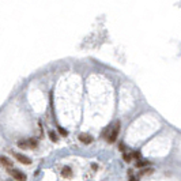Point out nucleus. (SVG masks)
Here are the masks:
<instances>
[{
    "mask_svg": "<svg viewBox=\"0 0 181 181\" xmlns=\"http://www.w3.org/2000/svg\"><path fill=\"white\" fill-rule=\"evenodd\" d=\"M14 157L17 158V161H19L21 163H23V165H30L32 163V159L29 158V157L23 155V154H18V153H14Z\"/></svg>",
    "mask_w": 181,
    "mask_h": 181,
    "instance_id": "3",
    "label": "nucleus"
},
{
    "mask_svg": "<svg viewBox=\"0 0 181 181\" xmlns=\"http://www.w3.org/2000/svg\"><path fill=\"white\" fill-rule=\"evenodd\" d=\"M59 132H60V135H63V136H67L68 135L67 129H64V128H61V127H59Z\"/></svg>",
    "mask_w": 181,
    "mask_h": 181,
    "instance_id": "12",
    "label": "nucleus"
},
{
    "mask_svg": "<svg viewBox=\"0 0 181 181\" xmlns=\"http://www.w3.org/2000/svg\"><path fill=\"white\" fill-rule=\"evenodd\" d=\"M10 174L12 176V178L17 181H26V174L22 173L19 169H10Z\"/></svg>",
    "mask_w": 181,
    "mask_h": 181,
    "instance_id": "2",
    "label": "nucleus"
},
{
    "mask_svg": "<svg viewBox=\"0 0 181 181\" xmlns=\"http://www.w3.org/2000/svg\"><path fill=\"white\" fill-rule=\"evenodd\" d=\"M49 138H50V140H52V142H57V140H59V138H57V135H56V132H53V131L49 132Z\"/></svg>",
    "mask_w": 181,
    "mask_h": 181,
    "instance_id": "9",
    "label": "nucleus"
},
{
    "mask_svg": "<svg viewBox=\"0 0 181 181\" xmlns=\"http://www.w3.org/2000/svg\"><path fill=\"white\" fill-rule=\"evenodd\" d=\"M61 176H63V177H65V178H70V177H71V176H72L71 167H68V166L63 167V169H61Z\"/></svg>",
    "mask_w": 181,
    "mask_h": 181,
    "instance_id": "5",
    "label": "nucleus"
},
{
    "mask_svg": "<svg viewBox=\"0 0 181 181\" xmlns=\"http://www.w3.org/2000/svg\"><path fill=\"white\" fill-rule=\"evenodd\" d=\"M131 159H132V154H127V153H125L124 154V161H125V162H131Z\"/></svg>",
    "mask_w": 181,
    "mask_h": 181,
    "instance_id": "13",
    "label": "nucleus"
},
{
    "mask_svg": "<svg viewBox=\"0 0 181 181\" xmlns=\"http://www.w3.org/2000/svg\"><path fill=\"white\" fill-rule=\"evenodd\" d=\"M120 150H121V151H124V150H125V146H124V143H120Z\"/></svg>",
    "mask_w": 181,
    "mask_h": 181,
    "instance_id": "14",
    "label": "nucleus"
},
{
    "mask_svg": "<svg viewBox=\"0 0 181 181\" xmlns=\"http://www.w3.org/2000/svg\"><path fill=\"white\" fill-rule=\"evenodd\" d=\"M1 163H3V166L8 167V170H10V167L12 166V162H11V161L8 159L7 157H1Z\"/></svg>",
    "mask_w": 181,
    "mask_h": 181,
    "instance_id": "6",
    "label": "nucleus"
},
{
    "mask_svg": "<svg viewBox=\"0 0 181 181\" xmlns=\"http://www.w3.org/2000/svg\"><path fill=\"white\" fill-rule=\"evenodd\" d=\"M18 146L21 147V149H29V147H30V144H29V139L27 140H19Z\"/></svg>",
    "mask_w": 181,
    "mask_h": 181,
    "instance_id": "8",
    "label": "nucleus"
},
{
    "mask_svg": "<svg viewBox=\"0 0 181 181\" xmlns=\"http://www.w3.org/2000/svg\"><path fill=\"white\" fill-rule=\"evenodd\" d=\"M147 173H153V169H150V167H144V169L140 172V176H143V174H147Z\"/></svg>",
    "mask_w": 181,
    "mask_h": 181,
    "instance_id": "10",
    "label": "nucleus"
},
{
    "mask_svg": "<svg viewBox=\"0 0 181 181\" xmlns=\"http://www.w3.org/2000/svg\"><path fill=\"white\" fill-rule=\"evenodd\" d=\"M91 167L94 169V170H97V169H98V166H97L96 163H91Z\"/></svg>",
    "mask_w": 181,
    "mask_h": 181,
    "instance_id": "15",
    "label": "nucleus"
},
{
    "mask_svg": "<svg viewBox=\"0 0 181 181\" xmlns=\"http://www.w3.org/2000/svg\"><path fill=\"white\" fill-rule=\"evenodd\" d=\"M146 166H149V161H143V159H140V161H138V162H136V167L144 169Z\"/></svg>",
    "mask_w": 181,
    "mask_h": 181,
    "instance_id": "7",
    "label": "nucleus"
},
{
    "mask_svg": "<svg viewBox=\"0 0 181 181\" xmlns=\"http://www.w3.org/2000/svg\"><path fill=\"white\" fill-rule=\"evenodd\" d=\"M119 132H120V121H117V123L113 125V128H112L110 134L106 136L108 142H109V143H114V142H116V139H117V136H119Z\"/></svg>",
    "mask_w": 181,
    "mask_h": 181,
    "instance_id": "1",
    "label": "nucleus"
},
{
    "mask_svg": "<svg viewBox=\"0 0 181 181\" xmlns=\"http://www.w3.org/2000/svg\"><path fill=\"white\" fill-rule=\"evenodd\" d=\"M79 140L82 143H85V144H90L93 142V136L89 135V134H80L79 135Z\"/></svg>",
    "mask_w": 181,
    "mask_h": 181,
    "instance_id": "4",
    "label": "nucleus"
},
{
    "mask_svg": "<svg viewBox=\"0 0 181 181\" xmlns=\"http://www.w3.org/2000/svg\"><path fill=\"white\" fill-rule=\"evenodd\" d=\"M132 157H134L135 159H138V161H140V159H142V154L139 153V151H135V153L132 154Z\"/></svg>",
    "mask_w": 181,
    "mask_h": 181,
    "instance_id": "11",
    "label": "nucleus"
}]
</instances>
